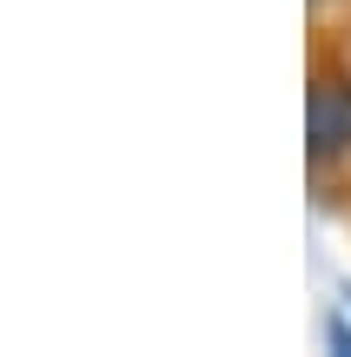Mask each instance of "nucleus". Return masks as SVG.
<instances>
[{
  "mask_svg": "<svg viewBox=\"0 0 351 357\" xmlns=\"http://www.w3.org/2000/svg\"><path fill=\"white\" fill-rule=\"evenodd\" d=\"M338 153H351V86L318 79L312 86V166H331Z\"/></svg>",
  "mask_w": 351,
  "mask_h": 357,
  "instance_id": "obj_1",
  "label": "nucleus"
},
{
  "mask_svg": "<svg viewBox=\"0 0 351 357\" xmlns=\"http://www.w3.org/2000/svg\"><path fill=\"white\" fill-rule=\"evenodd\" d=\"M345 298H351V291H345Z\"/></svg>",
  "mask_w": 351,
  "mask_h": 357,
  "instance_id": "obj_2",
  "label": "nucleus"
}]
</instances>
